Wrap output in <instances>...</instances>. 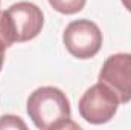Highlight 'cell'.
<instances>
[{
	"label": "cell",
	"mask_w": 131,
	"mask_h": 130,
	"mask_svg": "<svg viewBox=\"0 0 131 130\" xmlns=\"http://www.w3.org/2000/svg\"><path fill=\"white\" fill-rule=\"evenodd\" d=\"M26 110L37 129H79V126L72 121L69 99L58 87L44 86L35 89L28 98Z\"/></svg>",
	"instance_id": "cell-1"
},
{
	"label": "cell",
	"mask_w": 131,
	"mask_h": 130,
	"mask_svg": "<svg viewBox=\"0 0 131 130\" xmlns=\"http://www.w3.org/2000/svg\"><path fill=\"white\" fill-rule=\"evenodd\" d=\"M66 49L78 60L93 58L102 46V32L96 23L81 18L67 25L63 34Z\"/></svg>",
	"instance_id": "cell-2"
},
{
	"label": "cell",
	"mask_w": 131,
	"mask_h": 130,
	"mask_svg": "<svg viewBox=\"0 0 131 130\" xmlns=\"http://www.w3.org/2000/svg\"><path fill=\"white\" fill-rule=\"evenodd\" d=\"M119 104L121 103L116 94L99 81L84 92L78 103V110L81 118H84L87 123L105 124L116 115Z\"/></svg>",
	"instance_id": "cell-3"
},
{
	"label": "cell",
	"mask_w": 131,
	"mask_h": 130,
	"mask_svg": "<svg viewBox=\"0 0 131 130\" xmlns=\"http://www.w3.org/2000/svg\"><path fill=\"white\" fill-rule=\"evenodd\" d=\"M14 43H23L35 38L44 25L43 11L31 2H18L5 11Z\"/></svg>",
	"instance_id": "cell-4"
},
{
	"label": "cell",
	"mask_w": 131,
	"mask_h": 130,
	"mask_svg": "<svg viewBox=\"0 0 131 130\" xmlns=\"http://www.w3.org/2000/svg\"><path fill=\"white\" fill-rule=\"evenodd\" d=\"M99 81L116 94L119 103L131 101V54L110 55L102 64Z\"/></svg>",
	"instance_id": "cell-5"
},
{
	"label": "cell",
	"mask_w": 131,
	"mask_h": 130,
	"mask_svg": "<svg viewBox=\"0 0 131 130\" xmlns=\"http://www.w3.org/2000/svg\"><path fill=\"white\" fill-rule=\"evenodd\" d=\"M47 2L55 11L66 14V15L79 12L87 3V0H47Z\"/></svg>",
	"instance_id": "cell-6"
},
{
	"label": "cell",
	"mask_w": 131,
	"mask_h": 130,
	"mask_svg": "<svg viewBox=\"0 0 131 130\" xmlns=\"http://www.w3.org/2000/svg\"><path fill=\"white\" fill-rule=\"evenodd\" d=\"M0 129H26V124L14 115H5L0 118Z\"/></svg>",
	"instance_id": "cell-7"
},
{
	"label": "cell",
	"mask_w": 131,
	"mask_h": 130,
	"mask_svg": "<svg viewBox=\"0 0 131 130\" xmlns=\"http://www.w3.org/2000/svg\"><path fill=\"white\" fill-rule=\"evenodd\" d=\"M5 49H8L6 48V44L0 40V72H2V67H3V61H5Z\"/></svg>",
	"instance_id": "cell-8"
},
{
	"label": "cell",
	"mask_w": 131,
	"mask_h": 130,
	"mask_svg": "<svg viewBox=\"0 0 131 130\" xmlns=\"http://www.w3.org/2000/svg\"><path fill=\"white\" fill-rule=\"evenodd\" d=\"M121 2H122V5L131 12V0H121Z\"/></svg>",
	"instance_id": "cell-9"
}]
</instances>
